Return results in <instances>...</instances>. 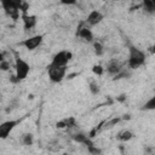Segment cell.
I'll return each mask as SVG.
<instances>
[{"label":"cell","mask_w":155,"mask_h":155,"mask_svg":"<svg viewBox=\"0 0 155 155\" xmlns=\"http://www.w3.org/2000/svg\"><path fill=\"white\" fill-rule=\"evenodd\" d=\"M144 64H145V53L138 47L130 45L128 46V59H127L128 68L134 70V69L140 68Z\"/></svg>","instance_id":"6da1fadb"},{"label":"cell","mask_w":155,"mask_h":155,"mask_svg":"<svg viewBox=\"0 0 155 155\" xmlns=\"http://www.w3.org/2000/svg\"><path fill=\"white\" fill-rule=\"evenodd\" d=\"M29 73H30V64L25 59L17 56L15 59V75L18 79V81L25 80Z\"/></svg>","instance_id":"7a4b0ae2"},{"label":"cell","mask_w":155,"mask_h":155,"mask_svg":"<svg viewBox=\"0 0 155 155\" xmlns=\"http://www.w3.org/2000/svg\"><path fill=\"white\" fill-rule=\"evenodd\" d=\"M2 8L5 10V12L12 17V18H17L18 13L21 11V6L24 2V0H0Z\"/></svg>","instance_id":"3957f363"},{"label":"cell","mask_w":155,"mask_h":155,"mask_svg":"<svg viewBox=\"0 0 155 155\" xmlns=\"http://www.w3.org/2000/svg\"><path fill=\"white\" fill-rule=\"evenodd\" d=\"M47 75L51 82L53 84H59L63 81V79L67 75V67H53L50 65L47 67Z\"/></svg>","instance_id":"277c9868"},{"label":"cell","mask_w":155,"mask_h":155,"mask_svg":"<svg viewBox=\"0 0 155 155\" xmlns=\"http://www.w3.org/2000/svg\"><path fill=\"white\" fill-rule=\"evenodd\" d=\"M71 58H73V53L70 51L62 50V51H58L52 57V61H51L50 65H53V67H67V64L70 62Z\"/></svg>","instance_id":"5b68a950"},{"label":"cell","mask_w":155,"mask_h":155,"mask_svg":"<svg viewBox=\"0 0 155 155\" xmlns=\"http://www.w3.org/2000/svg\"><path fill=\"white\" fill-rule=\"evenodd\" d=\"M44 38L45 36L42 34H36V35H33V36H29V38L24 39L23 41L19 42V45L23 46L24 48H27L28 51H34L39 46H41V44L44 41Z\"/></svg>","instance_id":"8992f818"},{"label":"cell","mask_w":155,"mask_h":155,"mask_svg":"<svg viewBox=\"0 0 155 155\" xmlns=\"http://www.w3.org/2000/svg\"><path fill=\"white\" fill-rule=\"evenodd\" d=\"M22 120L21 119H16V120H6L4 122H1L0 125V138L1 139H6L10 133L19 125Z\"/></svg>","instance_id":"52a82bcc"},{"label":"cell","mask_w":155,"mask_h":155,"mask_svg":"<svg viewBox=\"0 0 155 155\" xmlns=\"http://www.w3.org/2000/svg\"><path fill=\"white\" fill-rule=\"evenodd\" d=\"M76 35L80 38V39H82L84 41H86V42H93V33H92V30L90 29V25H85L84 23H81L79 27H78V30H76Z\"/></svg>","instance_id":"ba28073f"},{"label":"cell","mask_w":155,"mask_h":155,"mask_svg":"<svg viewBox=\"0 0 155 155\" xmlns=\"http://www.w3.org/2000/svg\"><path fill=\"white\" fill-rule=\"evenodd\" d=\"M103 18H104V16H103L102 12H99L98 10H92V11L87 15L85 23H86L87 25H90V27H93V25L99 24V23L103 21Z\"/></svg>","instance_id":"9c48e42d"},{"label":"cell","mask_w":155,"mask_h":155,"mask_svg":"<svg viewBox=\"0 0 155 155\" xmlns=\"http://www.w3.org/2000/svg\"><path fill=\"white\" fill-rule=\"evenodd\" d=\"M22 22H23V28L24 30H31L35 28L38 23V18L35 15H29V13H22Z\"/></svg>","instance_id":"30bf717a"},{"label":"cell","mask_w":155,"mask_h":155,"mask_svg":"<svg viewBox=\"0 0 155 155\" xmlns=\"http://www.w3.org/2000/svg\"><path fill=\"white\" fill-rule=\"evenodd\" d=\"M71 138H73L74 142L79 143V144H84V145H86V147H90V145L93 144V142L91 140L90 134H86V133H84V132H76V133H74V134L71 136Z\"/></svg>","instance_id":"8fae6325"},{"label":"cell","mask_w":155,"mask_h":155,"mask_svg":"<svg viewBox=\"0 0 155 155\" xmlns=\"http://www.w3.org/2000/svg\"><path fill=\"white\" fill-rule=\"evenodd\" d=\"M105 70H107V73H108V74H110V75L115 76L116 74H119V73L122 70V68H121V65H120V63H119V62L114 61V62H110V63L107 65Z\"/></svg>","instance_id":"7c38bea8"},{"label":"cell","mask_w":155,"mask_h":155,"mask_svg":"<svg viewBox=\"0 0 155 155\" xmlns=\"http://www.w3.org/2000/svg\"><path fill=\"white\" fill-rule=\"evenodd\" d=\"M21 142H22V144L25 145V147L33 145V143H34V136H33V133H29V132L23 133V134L21 136Z\"/></svg>","instance_id":"4fadbf2b"},{"label":"cell","mask_w":155,"mask_h":155,"mask_svg":"<svg viewBox=\"0 0 155 155\" xmlns=\"http://www.w3.org/2000/svg\"><path fill=\"white\" fill-rule=\"evenodd\" d=\"M133 138V133L130 130H122L121 132H119L117 134V139L121 142H128Z\"/></svg>","instance_id":"5bb4252c"},{"label":"cell","mask_w":155,"mask_h":155,"mask_svg":"<svg viewBox=\"0 0 155 155\" xmlns=\"http://www.w3.org/2000/svg\"><path fill=\"white\" fill-rule=\"evenodd\" d=\"M142 2H143V7L147 12H149V13L155 12V0H142Z\"/></svg>","instance_id":"9a60e30c"},{"label":"cell","mask_w":155,"mask_h":155,"mask_svg":"<svg viewBox=\"0 0 155 155\" xmlns=\"http://www.w3.org/2000/svg\"><path fill=\"white\" fill-rule=\"evenodd\" d=\"M142 110H155V94L143 104Z\"/></svg>","instance_id":"2e32d148"},{"label":"cell","mask_w":155,"mask_h":155,"mask_svg":"<svg viewBox=\"0 0 155 155\" xmlns=\"http://www.w3.org/2000/svg\"><path fill=\"white\" fill-rule=\"evenodd\" d=\"M93 52L98 57L102 56L104 53V46H103V44L99 42V41H93Z\"/></svg>","instance_id":"e0dca14e"},{"label":"cell","mask_w":155,"mask_h":155,"mask_svg":"<svg viewBox=\"0 0 155 155\" xmlns=\"http://www.w3.org/2000/svg\"><path fill=\"white\" fill-rule=\"evenodd\" d=\"M88 90H90L91 94H93V96H97L101 92V87H99V85L96 81H91L88 84Z\"/></svg>","instance_id":"ac0fdd59"},{"label":"cell","mask_w":155,"mask_h":155,"mask_svg":"<svg viewBox=\"0 0 155 155\" xmlns=\"http://www.w3.org/2000/svg\"><path fill=\"white\" fill-rule=\"evenodd\" d=\"M104 70H105V68H103L101 64H94L92 67V73L97 76H102L104 74Z\"/></svg>","instance_id":"d6986e66"},{"label":"cell","mask_w":155,"mask_h":155,"mask_svg":"<svg viewBox=\"0 0 155 155\" xmlns=\"http://www.w3.org/2000/svg\"><path fill=\"white\" fill-rule=\"evenodd\" d=\"M131 76V73L130 71H126L125 69H122L119 74H116L115 75V78L113 79V80H120V79H128Z\"/></svg>","instance_id":"ffe728a7"},{"label":"cell","mask_w":155,"mask_h":155,"mask_svg":"<svg viewBox=\"0 0 155 155\" xmlns=\"http://www.w3.org/2000/svg\"><path fill=\"white\" fill-rule=\"evenodd\" d=\"M0 69H1L2 71H7V70L10 69V62L6 61V59L0 61Z\"/></svg>","instance_id":"44dd1931"},{"label":"cell","mask_w":155,"mask_h":155,"mask_svg":"<svg viewBox=\"0 0 155 155\" xmlns=\"http://www.w3.org/2000/svg\"><path fill=\"white\" fill-rule=\"evenodd\" d=\"M87 151H88V153H91V154H101V153H102V150H101L99 148H97L94 144H92V145L87 147Z\"/></svg>","instance_id":"7402d4cb"},{"label":"cell","mask_w":155,"mask_h":155,"mask_svg":"<svg viewBox=\"0 0 155 155\" xmlns=\"http://www.w3.org/2000/svg\"><path fill=\"white\" fill-rule=\"evenodd\" d=\"M59 2L62 5H65V6H73L78 2V0H59Z\"/></svg>","instance_id":"603a6c76"},{"label":"cell","mask_w":155,"mask_h":155,"mask_svg":"<svg viewBox=\"0 0 155 155\" xmlns=\"http://www.w3.org/2000/svg\"><path fill=\"white\" fill-rule=\"evenodd\" d=\"M56 127L57 128H67V122H65V119L64 120H61L56 124Z\"/></svg>","instance_id":"cb8c5ba5"},{"label":"cell","mask_w":155,"mask_h":155,"mask_svg":"<svg viewBox=\"0 0 155 155\" xmlns=\"http://www.w3.org/2000/svg\"><path fill=\"white\" fill-rule=\"evenodd\" d=\"M120 120H121L120 117H115V119H113V120H111V121H110V122L108 124V127H113V126H114L115 124H117V122H119Z\"/></svg>","instance_id":"d4e9b609"},{"label":"cell","mask_w":155,"mask_h":155,"mask_svg":"<svg viewBox=\"0 0 155 155\" xmlns=\"http://www.w3.org/2000/svg\"><path fill=\"white\" fill-rule=\"evenodd\" d=\"M117 101H120V102H122V101H125V96H120V97L117 98Z\"/></svg>","instance_id":"484cf974"},{"label":"cell","mask_w":155,"mask_h":155,"mask_svg":"<svg viewBox=\"0 0 155 155\" xmlns=\"http://www.w3.org/2000/svg\"><path fill=\"white\" fill-rule=\"evenodd\" d=\"M151 53H155V41H154V45L151 47Z\"/></svg>","instance_id":"4316f807"}]
</instances>
